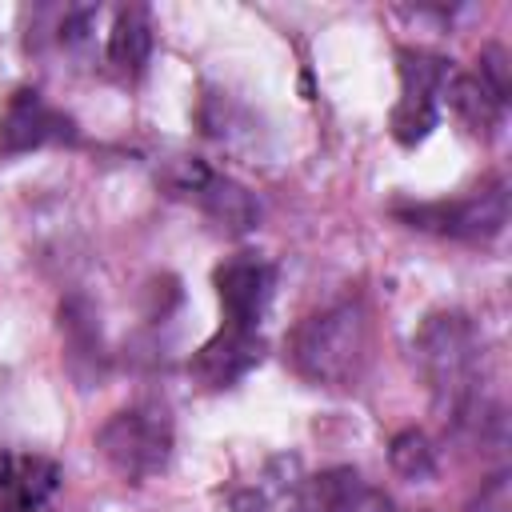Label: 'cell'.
Here are the masks:
<instances>
[{"mask_svg": "<svg viewBox=\"0 0 512 512\" xmlns=\"http://www.w3.org/2000/svg\"><path fill=\"white\" fill-rule=\"evenodd\" d=\"M412 352L428 384L432 408L444 420L464 424L476 404V388H480V336L472 320L464 312H432L420 324Z\"/></svg>", "mask_w": 512, "mask_h": 512, "instance_id": "obj_1", "label": "cell"}, {"mask_svg": "<svg viewBox=\"0 0 512 512\" xmlns=\"http://www.w3.org/2000/svg\"><path fill=\"white\" fill-rule=\"evenodd\" d=\"M448 76H452V68L444 56L424 52V48L400 52V100L392 108V136L400 144H420L436 128Z\"/></svg>", "mask_w": 512, "mask_h": 512, "instance_id": "obj_6", "label": "cell"}, {"mask_svg": "<svg viewBox=\"0 0 512 512\" xmlns=\"http://www.w3.org/2000/svg\"><path fill=\"white\" fill-rule=\"evenodd\" d=\"M292 368L320 388H352L368 364V312L360 300H340L312 312L288 344Z\"/></svg>", "mask_w": 512, "mask_h": 512, "instance_id": "obj_2", "label": "cell"}, {"mask_svg": "<svg viewBox=\"0 0 512 512\" xmlns=\"http://www.w3.org/2000/svg\"><path fill=\"white\" fill-rule=\"evenodd\" d=\"M0 512H44V504H0Z\"/></svg>", "mask_w": 512, "mask_h": 512, "instance_id": "obj_16", "label": "cell"}, {"mask_svg": "<svg viewBox=\"0 0 512 512\" xmlns=\"http://www.w3.org/2000/svg\"><path fill=\"white\" fill-rule=\"evenodd\" d=\"M152 56V20L140 4H128L116 12L108 32V60L120 76H140Z\"/></svg>", "mask_w": 512, "mask_h": 512, "instance_id": "obj_13", "label": "cell"}, {"mask_svg": "<svg viewBox=\"0 0 512 512\" xmlns=\"http://www.w3.org/2000/svg\"><path fill=\"white\" fill-rule=\"evenodd\" d=\"M260 352H264V344H260V336H256V332L220 324V332H216V336L196 352L192 372H196L208 388H224V384L240 380L252 364H260Z\"/></svg>", "mask_w": 512, "mask_h": 512, "instance_id": "obj_10", "label": "cell"}, {"mask_svg": "<svg viewBox=\"0 0 512 512\" xmlns=\"http://www.w3.org/2000/svg\"><path fill=\"white\" fill-rule=\"evenodd\" d=\"M96 448L116 476L132 484L152 480L172 460V420L152 400L128 404L104 420V428L96 432Z\"/></svg>", "mask_w": 512, "mask_h": 512, "instance_id": "obj_3", "label": "cell"}, {"mask_svg": "<svg viewBox=\"0 0 512 512\" xmlns=\"http://www.w3.org/2000/svg\"><path fill=\"white\" fill-rule=\"evenodd\" d=\"M232 512H312L308 480L296 456H272L248 484L232 492Z\"/></svg>", "mask_w": 512, "mask_h": 512, "instance_id": "obj_9", "label": "cell"}, {"mask_svg": "<svg viewBox=\"0 0 512 512\" xmlns=\"http://www.w3.org/2000/svg\"><path fill=\"white\" fill-rule=\"evenodd\" d=\"M400 220H408L420 232H436L448 240H496L508 224V184L492 180L484 188H472L468 196L456 200H432V204H412L400 208Z\"/></svg>", "mask_w": 512, "mask_h": 512, "instance_id": "obj_4", "label": "cell"}, {"mask_svg": "<svg viewBox=\"0 0 512 512\" xmlns=\"http://www.w3.org/2000/svg\"><path fill=\"white\" fill-rule=\"evenodd\" d=\"M60 468L36 452H0V504H48Z\"/></svg>", "mask_w": 512, "mask_h": 512, "instance_id": "obj_11", "label": "cell"}, {"mask_svg": "<svg viewBox=\"0 0 512 512\" xmlns=\"http://www.w3.org/2000/svg\"><path fill=\"white\" fill-rule=\"evenodd\" d=\"M76 124L36 88H16L0 112V156H24L48 144H72Z\"/></svg>", "mask_w": 512, "mask_h": 512, "instance_id": "obj_7", "label": "cell"}, {"mask_svg": "<svg viewBox=\"0 0 512 512\" xmlns=\"http://www.w3.org/2000/svg\"><path fill=\"white\" fill-rule=\"evenodd\" d=\"M444 96H448V108L456 112V120L472 132V136H496V128L504 124V108L508 100H500L476 72H452L448 84H444Z\"/></svg>", "mask_w": 512, "mask_h": 512, "instance_id": "obj_12", "label": "cell"}, {"mask_svg": "<svg viewBox=\"0 0 512 512\" xmlns=\"http://www.w3.org/2000/svg\"><path fill=\"white\" fill-rule=\"evenodd\" d=\"M216 296H220L228 328L256 332V324L268 308V296H272V268L256 256H236L216 268Z\"/></svg>", "mask_w": 512, "mask_h": 512, "instance_id": "obj_8", "label": "cell"}, {"mask_svg": "<svg viewBox=\"0 0 512 512\" xmlns=\"http://www.w3.org/2000/svg\"><path fill=\"white\" fill-rule=\"evenodd\" d=\"M508 476H492V484L480 488V496L472 500V512H508Z\"/></svg>", "mask_w": 512, "mask_h": 512, "instance_id": "obj_15", "label": "cell"}, {"mask_svg": "<svg viewBox=\"0 0 512 512\" xmlns=\"http://www.w3.org/2000/svg\"><path fill=\"white\" fill-rule=\"evenodd\" d=\"M164 180H168V188L176 196L192 200L228 236H244V232H252L260 224L256 196L244 184H236L232 176H220L216 168H208L204 160H188V156L184 160H172L168 172H164Z\"/></svg>", "mask_w": 512, "mask_h": 512, "instance_id": "obj_5", "label": "cell"}, {"mask_svg": "<svg viewBox=\"0 0 512 512\" xmlns=\"http://www.w3.org/2000/svg\"><path fill=\"white\" fill-rule=\"evenodd\" d=\"M388 460H392V468H396L400 476H408V480H428V476H436V456H432L424 432H416V428H408V432H400V436L392 440Z\"/></svg>", "mask_w": 512, "mask_h": 512, "instance_id": "obj_14", "label": "cell"}]
</instances>
